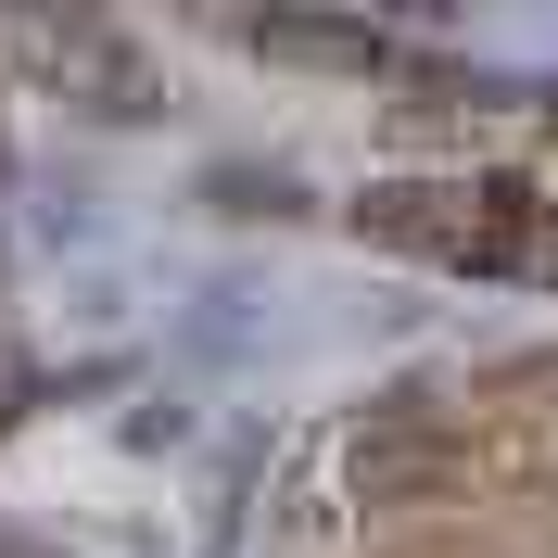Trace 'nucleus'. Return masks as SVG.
<instances>
[{"instance_id": "obj_1", "label": "nucleus", "mask_w": 558, "mask_h": 558, "mask_svg": "<svg viewBox=\"0 0 558 558\" xmlns=\"http://www.w3.org/2000/svg\"><path fill=\"white\" fill-rule=\"evenodd\" d=\"M254 51H279V64H355V76L393 64L381 26H317V13H267V26H254Z\"/></svg>"}, {"instance_id": "obj_2", "label": "nucleus", "mask_w": 558, "mask_h": 558, "mask_svg": "<svg viewBox=\"0 0 558 558\" xmlns=\"http://www.w3.org/2000/svg\"><path fill=\"white\" fill-rule=\"evenodd\" d=\"M204 191H216L229 216H292V204H305V178H292V166H216Z\"/></svg>"}]
</instances>
